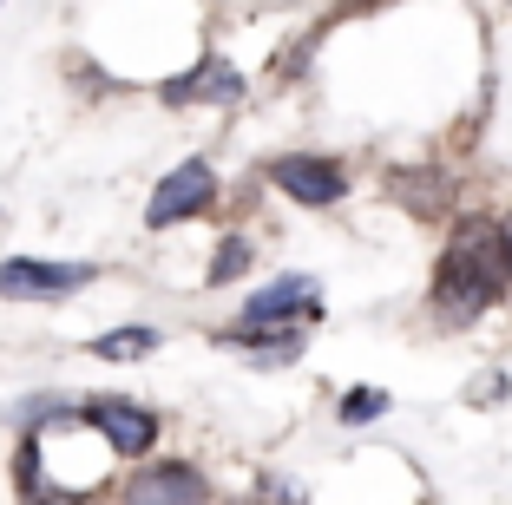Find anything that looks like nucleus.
Here are the masks:
<instances>
[{"label": "nucleus", "mask_w": 512, "mask_h": 505, "mask_svg": "<svg viewBox=\"0 0 512 505\" xmlns=\"http://www.w3.org/2000/svg\"><path fill=\"white\" fill-rule=\"evenodd\" d=\"M506 237H499V223L486 217H460L447 237V256L434 269V309L440 322H473L499 302L506 289Z\"/></svg>", "instance_id": "f257e3e1"}, {"label": "nucleus", "mask_w": 512, "mask_h": 505, "mask_svg": "<svg viewBox=\"0 0 512 505\" xmlns=\"http://www.w3.org/2000/svg\"><path fill=\"white\" fill-rule=\"evenodd\" d=\"M270 178L283 184L296 204H309V210L342 204V191H348V171H342L335 158H322V151H289V158L270 164Z\"/></svg>", "instance_id": "f03ea898"}, {"label": "nucleus", "mask_w": 512, "mask_h": 505, "mask_svg": "<svg viewBox=\"0 0 512 505\" xmlns=\"http://www.w3.org/2000/svg\"><path fill=\"white\" fill-rule=\"evenodd\" d=\"M217 204V178H211V164L204 158H184L178 171H171L158 191H151V210H145V223L151 230H165V223H184V217H197V210H211Z\"/></svg>", "instance_id": "7ed1b4c3"}, {"label": "nucleus", "mask_w": 512, "mask_h": 505, "mask_svg": "<svg viewBox=\"0 0 512 505\" xmlns=\"http://www.w3.org/2000/svg\"><path fill=\"white\" fill-rule=\"evenodd\" d=\"M322 315V296L309 276H276L270 289H256L243 302V328H302Z\"/></svg>", "instance_id": "20e7f679"}, {"label": "nucleus", "mask_w": 512, "mask_h": 505, "mask_svg": "<svg viewBox=\"0 0 512 505\" xmlns=\"http://www.w3.org/2000/svg\"><path fill=\"white\" fill-rule=\"evenodd\" d=\"M86 283H92L86 263H40V256L0 263V296H14V302H53V296H73Z\"/></svg>", "instance_id": "39448f33"}, {"label": "nucleus", "mask_w": 512, "mask_h": 505, "mask_svg": "<svg viewBox=\"0 0 512 505\" xmlns=\"http://www.w3.org/2000/svg\"><path fill=\"white\" fill-rule=\"evenodd\" d=\"M125 505H211V479L184 460H165V466H145L132 473L125 486Z\"/></svg>", "instance_id": "423d86ee"}, {"label": "nucleus", "mask_w": 512, "mask_h": 505, "mask_svg": "<svg viewBox=\"0 0 512 505\" xmlns=\"http://www.w3.org/2000/svg\"><path fill=\"white\" fill-rule=\"evenodd\" d=\"M86 420L112 440L119 460H138V453H151V440H158V414H145L138 401H86Z\"/></svg>", "instance_id": "0eeeda50"}, {"label": "nucleus", "mask_w": 512, "mask_h": 505, "mask_svg": "<svg viewBox=\"0 0 512 505\" xmlns=\"http://www.w3.org/2000/svg\"><path fill=\"white\" fill-rule=\"evenodd\" d=\"M165 99H171V105H230V99H243V79L230 73L217 53H204L191 73L165 79Z\"/></svg>", "instance_id": "6e6552de"}, {"label": "nucleus", "mask_w": 512, "mask_h": 505, "mask_svg": "<svg viewBox=\"0 0 512 505\" xmlns=\"http://www.w3.org/2000/svg\"><path fill=\"white\" fill-rule=\"evenodd\" d=\"M224 342H237V348H256L263 355V368H283V361H296L302 355V328H224Z\"/></svg>", "instance_id": "1a4fd4ad"}, {"label": "nucleus", "mask_w": 512, "mask_h": 505, "mask_svg": "<svg viewBox=\"0 0 512 505\" xmlns=\"http://www.w3.org/2000/svg\"><path fill=\"white\" fill-rule=\"evenodd\" d=\"M151 348H158V335H151V328H119V335H99V342H92V355L132 361V355H151Z\"/></svg>", "instance_id": "9d476101"}, {"label": "nucleus", "mask_w": 512, "mask_h": 505, "mask_svg": "<svg viewBox=\"0 0 512 505\" xmlns=\"http://www.w3.org/2000/svg\"><path fill=\"white\" fill-rule=\"evenodd\" d=\"M388 414V394H381V387H348L342 394V420L348 427H368V420H381Z\"/></svg>", "instance_id": "9b49d317"}, {"label": "nucleus", "mask_w": 512, "mask_h": 505, "mask_svg": "<svg viewBox=\"0 0 512 505\" xmlns=\"http://www.w3.org/2000/svg\"><path fill=\"white\" fill-rule=\"evenodd\" d=\"M243 269H250V243L224 237V243H217V263H211V283H237Z\"/></svg>", "instance_id": "f8f14e48"}, {"label": "nucleus", "mask_w": 512, "mask_h": 505, "mask_svg": "<svg viewBox=\"0 0 512 505\" xmlns=\"http://www.w3.org/2000/svg\"><path fill=\"white\" fill-rule=\"evenodd\" d=\"M499 237H506V276H512V217L499 223Z\"/></svg>", "instance_id": "ddd939ff"}]
</instances>
